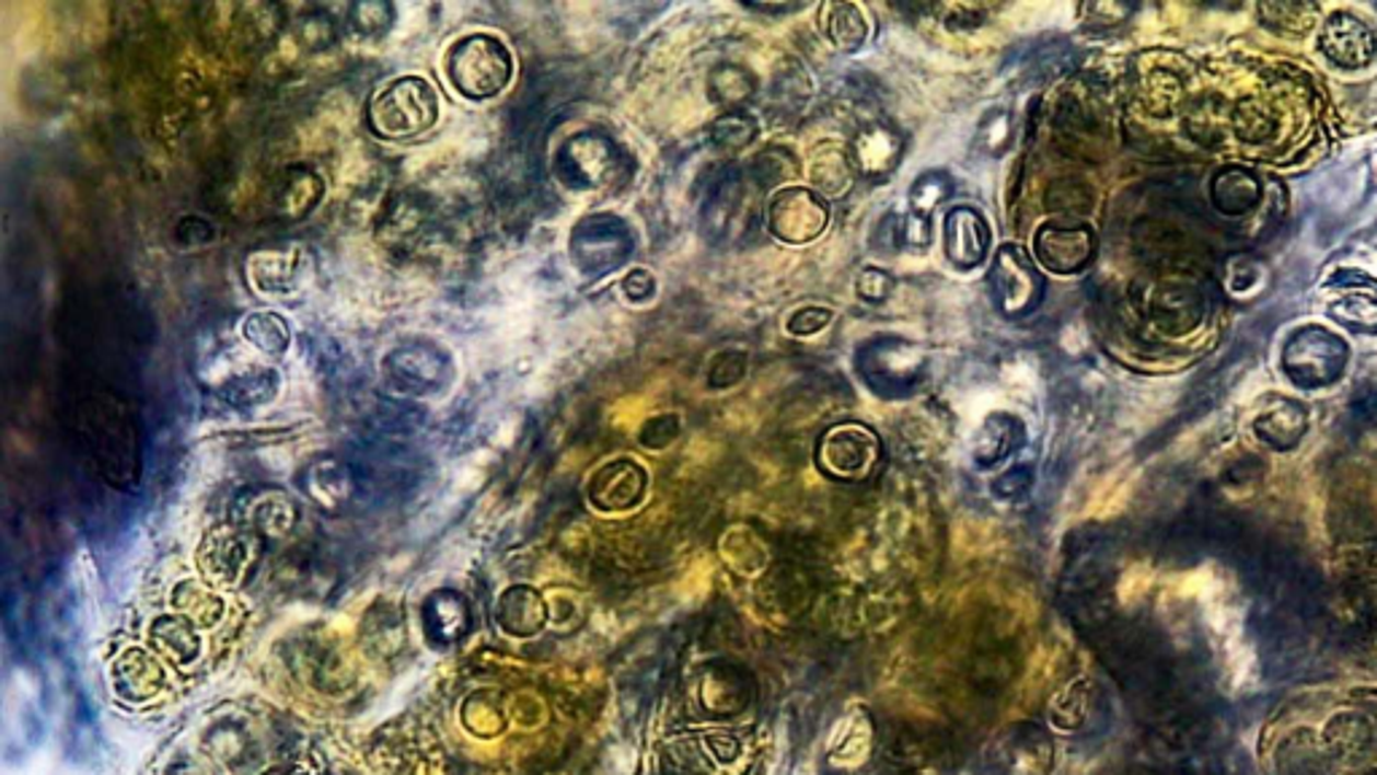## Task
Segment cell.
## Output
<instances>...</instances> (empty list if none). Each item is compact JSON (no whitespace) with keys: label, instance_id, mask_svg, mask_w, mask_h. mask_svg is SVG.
Instances as JSON below:
<instances>
[{"label":"cell","instance_id":"16","mask_svg":"<svg viewBox=\"0 0 1377 775\" xmlns=\"http://www.w3.org/2000/svg\"><path fill=\"white\" fill-rule=\"evenodd\" d=\"M829 319H832V313H826V310L810 308L794 315L791 323H788V328H791L794 334H813L818 332V328H823V323H829Z\"/></svg>","mask_w":1377,"mask_h":775},{"label":"cell","instance_id":"12","mask_svg":"<svg viewBox=\"0 0 1377 775\" xmlns=\"http://www.w3.org/2000/svg\"><path fill=\"white\" fill-rule=\"evenodd\" d=\"M640 485H644V474H640V469L633 466V463L620 461V463H611V466H605L603 472L598 474L595 490L592 493H595V498L600 504H603V498H625V504H627L633 496L638 498Z\"/></svg>","mask_w":1377,"mask_h":775},{"label":"cell","instance_id":"2","mask_svg":"<svg viewBox=\"0 0 1377 775\" xmlns=\"http://www.w3.org/2000/svg\"><path fill=\"white\" fill-rule=\"evenodd\" d=\"M514 73V60L496 35L474 33L458 41L447 55V79L468 100H487L504 90Z\"/></svg>","mask_w":1377,"mask_h":775},{"label":"cell","instance_id":"6","mask_svg":"<svg viewBox=\"0 0 1377 775\" xmlns=\"http://www.w3.org/2000/svg\"><path fill=\"white\" fill-rule=\"evenodd\" d=\"M869 361H861V372L880 391H893L915 383L923 369V356L907 343H886L867 350Z\"/></svg>","mask_w":1377,"mask_h":775},{"label":"cell","instance_id":"11","mask_svg":"<svg viewBox=\"0 0 1377 775\" xmlns=\"http://www.w3.org/2000/svg\"><path fill=\"white\" fill-rule=\"evenodd\" d=\"M245 339L264 356H282L291 343V328L278 313H253L243 326Z\"/></svg>","mask_w":1377,"mask_h":775},{"label":"cell","instance_id":"4","mask_svg":"<svg viewBox=\"0 0 1377 775\" xmlns=\"http://www.w3.org/2000/svg\"><path fill=\"white\" fill-rule=\"evenodd\" d=\"M829 210L815 194L805 189L780 192L770 205V229L788 243H805L823 232Z\"/></svg>","mask_w":1377,"mask_h":775},{"label":"cell","instance_id":"15","mask_svg":"<svg viewBox=\"0 0 1377 775\" xmlns=\"http://www.w3.org/2000/svg\"><path fill=\"white\" fill-rule=\"evenodd\" d=\"M867 751H869V730L864 721H858V727L850 725V736H847L845 741L834 749V760H837L840 765H858V762L867 760Z\"/></svg>","mask_w":1377,"mask_h":775},{"label":"cell","instance_id":"13","mask_svg":"<svg viewBox=\"0 0 1377 775\" xmlns=\"http://www.w3.org/2000/svg\"><path fill=\"white\" fill-rule=\"evenodd\" d=\"M829 14L826 22V35L840 46V49H856L861 46V41L867 38V27H864L861 14H858L856 5H843V3H834L823 9Z\"/></svg>","mask_w":1377,"mask_h":775},{"label":"cell","instance_id":"5","mask_svg":"<svg viewBox=\"0 0 1377 775\" xmlns=\"http://www.w3.org/2000/svg\"><path fill=\"white\" fill-rule=\"evenodd\" d=\"M993 280H996L998 302H1002L1004 313H1028L1039 302V275H1035L1033 264L1028 262V256L1020 248H1011L1009 245V248H1004L998 254L996 267H993Z\"/></svg>","mask_w":1377,"mask_h":775},{"label":"cell","instance_id":"1","mask_svg":"<svg viewBox=\"0 0 1377 775\" xmlns=\"http://www.w3.org/2000/svg\"><path fill=\"white\" fill-rule=\"evenodd\" d=\"M439 97L420 76H402L380 86L369 105V122L382 138L404 140L437 125Z\"/></svg>","mask_w":1377,"mask_h":775},{"label":"cell","instance_id":"10","mask_svg":"<svg viewBox=\"0 0 1377 775\" xmlns=\"http://www.w3.org/2000/svg\"><path fill=\"white\" fill-rule=\"evenodd\" d=\"M896 154H899V140L882 127L867 129V132L858 135L856 143H853V160H856L858 167H861L867 175L886 173V170L896 162Z\"/></svg>","mask_w":1377,"mask_h":775},{"label":"cell","instance_id":"8","mask_svg":"<svg viewBox=\"0 0 1377 775\" xmlns=\"http://www.w3.org/2000/svg\"><path fill=\"white\" fill-rule=\"evenodd\" d=\"M945 248L947 256L961 267L982 262L987 248V227L974 210L958 208L945 221Z\"/></svg>","mask_w":1377,"mask_h":775},{"label":"cell","instance_id":"3","mask_svg":"<svg viewBox=\"0 0 1377 775\" xmlns=\"http://www.w3.org/2000/svg\"><path fill=\"white\" fill-rule=\"evenodd\" d=\"M877 452H880V442L867 426L845 423V426H834L823 433L821 444H818V463L834 477L856 479L872 469Z\"/></svg>","mask_w":1377,"mask_h":775},{"label":"cell","instance_id":"9","mask_svg":"<svg viewBox=\"0 0 1377 775\" xmlns=\"http://www.w3.org/2000/svg\"><path fill=\"white\" fill-rule=\"evenodd\" d=\"M299 254L297 251H262L251 258L253 284L262 291H286L297 284Z\"/></svg>","mask_w":1377,"mask_h":775},{"label":"cell","instance_id":"7","mask_svg":"<svg viewBox=\"0 0 1377 775\" xmlns=\"http://www.w3.org/2000/svg\"><path fill=\"white\" fill-rule=\"evenodd\" d=\"M1090 232L1087 229H1065V227H1044L1035 234V254L1044 267L1055 273H1074L1081 269L1090 258Z\"/></svg>","mask_w":1377,"mask_h":775},{"label":"cell","instance_id":"14","mask_svg":"<svg viewBox=\"0 0 1377 775\" xmlns=\"http://www.w3.org/2000/svg\"><path fill=\"white\" fill-rule=\"evenodd\" d=\"M945 194H947L945 175H937V173L923 175V178L912 186V210H921L923 219H926L928 210H931L937 203H941Z\"/></svg>","mask_w":1377,"mask_h":775}]
</instances>
